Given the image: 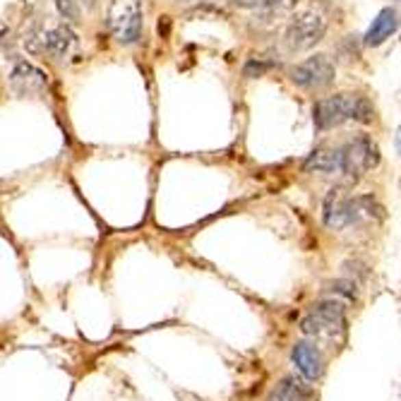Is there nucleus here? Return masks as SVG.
<instances>
[{
  "label": "nucleus",
  "instance_id": "14",
  "mask_svg": "<svg viewBox=\"0 0 401 401\" xmlns=\"http://www.w3.org/2000/svg\"><path fill=\"white\" fill-rule=\"evenodd\" d=\"M310 391L296 377H284L279 385L272 389V394L267 396V401H308Z\"/></svg>",
  "mask_w": 401,
  "mask_h": 401
},
{
  "label": "nucleus",
  "instance_id": "5",
  "mask_svg": "<svg viewBox=\"0 0 401 401\" xmlns=\"http://www.w3.org/2000/svg\"><path fill=\"white\" fill-rule=\"evenodd\" d=\"M356 106H358V96H353V94H337V96L322 99V101H318V106L313 111L315 125L320 130H329V127L341 125L348 118L356 116Z\"/></svg>",
  "mask_w": 401,
  "mask_h": 401
},
{
  "label": "nucleus",
  "instance_id": "6",
  "mask_svg": "<svg viewBox=\"0 0 401 401\" xmlns=\"http://www.w3.org/2000/svg\"><path fill=\"white\" fill-rule=\"evenodd\" d=\"M75 44H77V36H75V31L65 25L55 27V29H51V31H34V34L27 39V46H29L34 53H49V55H55V58L65 55Z\"/></svg>",
  "mask_w": 401,
  "mask_h": 401
},
{
  "label": "nucleus",
  "instance_id": "2",
  "mask_svg": "<svg viewBox=\"0 0 401 401\" xmlns=\"http://www.w3.org/2000/svg\"><path fill=\"white\" fill-rule=\"evenodd\" d=\"M324 31H327V20L320 12L305 10L296 15L286 29V46L289 51H308L322 41Z\"/></svg>",
  "mask_w": 401,
  "mask_h": 401
},
{
  "label": "nucleus",
  "instance_id": "15",
  "mask_svg": "<svg viewBox=\"0 0 401 401\" xmlns=\"http://www.w3.org/2000/svg\"><path fill=\"white\" fill-rule=\"evenodd\" d=\"M233 5L238 8H253V10L262 12V15H286L291 12L296 5H298V0H233Z\"/></svg>",
  "mask_w": 401,
  "mask_h": 401
},
{
  "label": "nucleus",
  "instance_id": "13",
  "mask_svg": "<svg viewBox=\"0 0 401 401\" xmlns=\"http://www.w3.org/2000/svg\"><path fill=\"white\" fill-rule=\"evenodd\" d=\"M341 149H318L303 164L305 173H341Z\"/></svg>",
  "mask_w": 401,
  "mask_h": 401
},
{
  "label": "nucleus",
  "instance_id": "1",
  "mask_svg": "<svg viewBox=\"0 0 401 401\" xmlns=\"http://www.w3.org/2000/svg\"><path fill=\"white\" fill-rule=\"evenodd\" d=\"M341 173H344V185L348 187L358 181L365 171H370L372 166L380 164V149L377 144L372 142L367 135H358L353 142H348L346 147L341 149Z\"/></svg>",
  "mask_w": 401,
  "mask_h": 401
},
{
  "label": "nucleus",
  "instance_id": "3",
  "mask_svg": "<svg viewBox=\"0 0 401 401\" xmlns=\"http://www.w3.org/2000/svg\"><path fill=\"white\" fill-rule=\"evenodd\" d=\"M108 27L120 44H138L142 36V8L135 0H118L108 12Z\"/></svg>",
  "mask_w": 401,
  "mask_h": 401
},
{
  "label": "nucleus",
  "instance_id": "10",
  "mask_svg": "<svg viewBox=\"0 0 401 401\" xmlns=\"http://www.w3.org/2000/svg\"><path fill=\"white\" fill-rule=\"evenodd\" d=\"M396 29H399V15H396V10H391V8H385V10H382L380 15L372 20L367 34L363 36V44L365 46H382Z\"/></svg>",
  "mask_w": 401,
  "mask_h": 401
},
{
  "label": "nucleus",
  "instance_id": "18",
  "mask_svg": "<svg viewBox=\"0 0 401 401\" xmlns=\"http://www.w3.org/2000/svg\"><path fill=\"white\" fill-rule=\"evenodd\" d=\"M55 8H58V12L65 20H70V22L79 20V10H77V5H75V0H55Z\"/></svg>",
  "mask_w": 401,
  "mask_h": 401
},
{
  "label": "nucleus",
  "instance_id": "12",
  "mask_svg": "<svg viewBox=\"0 0 401 401\" xmlns=\"http://www.w3.org/2000/svg\"><path fill=\"white\" fill-rule=\"evenodd\" d=\"M300 332L308 334V337H313V339L334 341V339L344 337V332H346V329L339 327V324H334V322H329V320L320 318V315L310 313V315H305V318L300 320Z\"/></svg>",
  "mask_w": 401,
  "mask_h": 401
},
{
  "label": "nucleus",
  "instance_id": "4",
  "mask_svg": "<svg viewBox=\"0 0 401 401\" xmlns=\"http://www.w3.org/2000/svg\"><path fill=\"white\" fill-rule=\"evenodd\" d=\"M289 77H291V82L298 84V87H303V89H324L334 82L337 70H334V63L327 55L318 53V55H313V58L303 60V63L294 65Z\"/></svg>",
  "mask_w": 401,
  "mask_h": 401
},
{
  "label": "nucleus",
  "instance_id": "8",
  "mask_svg": "<svg viewBox=\"0 0 401 401\" xmlns=\"http://www.w3.org/2000/svg\"><path fill=\"white\" fill-rule=\"evenodd\" d=\"M291 361H294V365L300 370V375L305 377V380H320V375H322L324 365H322V353L315 348V344L310 341H298L294 346V351H291Z\"/></svg>",
  "mask_w": 401,
  "mask_h": 401
},
{
  "label": "nucleus",
  "instance_id": "21",
  "mask_svg": "<svg viewBox=\"0 0 401 401\" xmlns=\"http://www.w3.org/2000/svg\"><path fill=\"white\" fill-rule=\"evenodd\" d=\"M159 34L164 36V39H166L168 36V31H171V17H161V20H159Z\"/></svg>",
  "mask_w": 401,
  "mask_h": 401
},
{
  "label": "nucleus",
  "instance_id": "11",
  "mask_svg": "<svg viewBox=\"0 0 401 401\" xmlns=\"http://www.w3.org/2000/svg\"><path fill=\"white\" fill-rule=\"evenodd\" d=\"M346 195H344V187H332L329 195L324 197V211H322V219L327 229H346Z\"/></svg>",
  "mask_w": 401,
  "mask_h": 401
},
{
  "label": "nucleus",
  "instance_id": "17",
  "mask_svg": "<svg viewBox=\"0 0 401 401\" xmlns=\"http://www.w3.org/2000/svg\"><path fill=\"white\" fill-rule=\"evenodd\" d=\"M324 291H327V294H332V296H337V298H344V300H356V296H358L356 281H351V279L329 281V284L324 286Z\"/></svg>",
  "mask_w": 401,
  "mask_h": 401
},
{
  "label": "nucleus",
  "instance_id": "20",
  "mask_svg": "<svg viewBox=\"0 0 401 401\" xmlns=\"http://www.w3.org/2000/svg\"><path fill=\"white\" fill-rule=\"evenodd\" d=\"M344 270H346V274L356 276V279H365V276H367L365 264H361V262H346V264H344ZM356 279H353V281H356Z\"/></svg>",
  "mask_w": 401,
  "mask_h": 401
},
{
  "label": "nucleus",
  "instance_id": "7",
  "mask_svg": "<svg viewBox=\"0 0 401 401\" xmlns=\"http://www.w3.org/2000/svg\"><path fill=\"white\" fill-rule=\"evenodd\" d=\"M344 209H346V229L348 226H361L385 219V209H382V205L372 195L346 197V207Z\"/></svg>",
  "mask_w": 401,
  "mask_h": 401
},
{
  "label": "nucleus",
  "instance_id": "9",
  "mask_svg": "<svg viewBox=\"0 0 401 401\" xmlns=\"http://www.w3.org/2000/svg\"><path fill=\"white\" fill-rule=\"evenodd\" d=\"M10 82H12V87L17 89V94L27 96V94H39V92H44V87H46V75L41 73L39 68L29 65L27 60H20V63L15 65V70H12Z\"/></svg>",
  "mask_w": 401,
  "mask_h": 401
},
{
  "label": "nucleus",
  "instance_id": "22",
  "mask_svg": "<svg viewBox=\"0 0 401 401\" xmlns=\"http://www.w3.org/2000/svg\"><path fill=\"white\" fill-rule=\"evenodd\" d=\"M231 3H233V0H231Z\"/></svg>",
  "mask_w": 401,
  "mask_h": 401
},
{
  "label": "nucleus",
  "instance_id": "16",
  "mask_svg": "<svg viewBox=\"0 0 401 401\" xmlns=\"http://www.w3.org/2000/svg\"><path fill=\"white\" fill-rule=\"evenodd\" d=\"M313 313L346 329V310H344V303H339V300H334V298L332 300H320V303L313 305Z\"/></svg>",
  "mask_w": 401,
  "mask_h": 401
},
{
  "label": "nucleus",
  "instance_id": "19",
  "mask_svg": "<svg viewBox=\"0 0 401 401\" xmlns=\"http://www.w3.org/2000/svg\"><path fill=\"white\" fill-rule=\"evenodd\" d=\"M272 65L270 63H262V60H248V63H245V68H243V75L245 77H262L264 73H267V70H270Z\"/></svg>",
  "mask_w": 401,
  "mask_h": 401
}]
</instances>
